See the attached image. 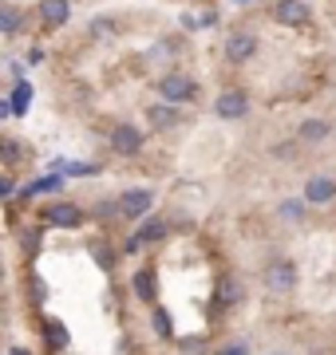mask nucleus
<instances>
[{"label": "nucleus", "mask_w": 336, "mask_h": 355, "mask_svg": "<svg viewBox=\"0 0 336 355\" xmlns=\"http://www.w3.org/2000/svg\"><path fill=\"white\" fill-rule=\"evenodd\" d=\"M261 277H265V288H269V292H293V288H297V265H293V261H285V257L269 261Z\"/></svg>", "instance_id": "nucleus-1"}, {"label": "nucleus", "mask_w": 336, "mask_h": 355, "mask_svg": "<svg viewBox=\"0 0 336 355\" xmlns=\"http://www.w3.org/2000/svg\"><path fill=\"white\" fill-rule=\"evenodd\" d=\"M158 95L167 103H190L198 95V83L190 76H182V71H170V76L158 79Z\"/></svg>", "instance_id": "nucleus-2"}, {"label": "nucleus", "mask_w": 336, "mask_h": 355, "mask_svg": "<svg viewBox=\"0 0 336 355\" xmlns=\"http://www.w3.org/2000/svg\"><path fill=\"white\" fill-rule=\"evenodd\" d=\"M273 20L285 24V28H305L312 20V12H309L305 0H277V4H273Z\"/></svg>", "instance_id": "nucleus-3"}, {"label": "nucleus", "mask_w": 336, "mask_h": 355, "mask_svg": "<svg viewBox=\"0 0 336 355\" xmlns=\"http://www.w3.org/2000/svg\"><path fill=\"white\" fill-rule=\"evenodd\" d=\"M258 55V36L253 32H230L226 36V60L230 64H246Z\"/></svg>", "instance_id": "nucleus-4"}, {"label": "nucleus", "mask_w": 336, "mask_h": 355, "mask_svg": "<svg viewBox=\"0 0 336 355\" xmlns=\"http://www.w3.org/2000/svg\"><path fill=\"white\" fill-rule=\"evenodd\" d=\"M151 205H155V193L151 190H127L119 198V214L131 217V221H142V217L151 214Z\"/></svg>", "instance_id": "nucleus-5"}, {"label": "nucleus", "mask_w": 336, "mask_h": 355, "mask_svg": "<svg viewBox=\"0 0 336 355\" xmlns=\"http://www.w3.org/2000/svg\"><path fill=\"white\" fill-rule=\"evenodd\" d=\"M111 150L123 154V158H131V154L142 150V130L131 127V123H119L115 130H111Z\"/></svg>", "instance_id": "nucleus-6"}, {"label": "nucleus", "mask_w": 336, "mask_h": 355, "mask_svg": "<svg viewBox=\"0 0 336 355\" xmlns=\"http://www.w3.org/2000/svg\"><path fill=\"white\" fill-rule=\"evenodd\" d=\"M214 111H218V119H246L249 114V99H246V91H221L218 103H214Z\"/></svg>", "instance_id": "nucleus-7"}, {"label": "nucleus", "mask_w": 336, "mask_h": 355, "mask_svg": "<svg viewBox=\"0 0 336 355\" xmlns=\"http://www.w3.org/2000/svg\"><path fill=\"white\" fill-rule=\"evenodd\" d=\"M44 221H48V225L72 229V225H79V221H83V209H79V205H72V202H52L48 209H44Z\"/></svg>", "instance_id": "nucleus-8"}, {"label": "nucleus", "mask_w": 336, "mask_h": 355, "mask_svg": "<svg viewBox=\"0 0 336 355\" xmlns=\"http://www.w3.org/2000/svg\"><path fill=\"white\" fill-rule=\"evenodd\" d=\"M67 16H72V4L67 0H40V20H44V28H64Z\"/></svg>", "instance_id": "nucleus-9"}, {"label": "nucleus", "mask_w": 336, "mask_h": 355, "mask_svg": "<svg viewBox=\"0 0 336 355\" xmlns=\"http://www.w3.org/2000/svg\"><path fill=\"white\" fill-rule=\"evenodd\" d=\"M167 237V221H158V217H151V221H142L139 233L127 241V249L135 253V249H142V245H151V241H162Z\"/></svg>", "instance_id": "nucleus-10"}, {"label": "nucleus", "mask_w": 336, "mask_h": 355, "mask_svg": "<svg viewBox=\"0 0 336 355\" xmlns=\"http://www.w3.org/2000/svg\"><path fill=\"white\" fill-rule=\"evenodd\" d=\"M305 198L317 202V205L333 202V198H336V182H333V178H309V182H305Z\"/></svg>", "instance_id": "nucleus-11"}, {"label": "nucleus", "mask_w": 336, "mask_h": 355, "mask_svg": "<svg viewBox=\"0 0 336 355\" xmlns=\"http://www.w3.org/2000/svg\"><path fill=\"white\" fill-rule=\"evenodd\" d=\"M24 28V8L16 4H0V36H16Z\"/></svg>", "instance_id": "nucleus-12"}, {"label": "nucleus", "mask_w": 336, "mask_h": 355, "mask_svg": "<svg viewBox=\"0 0 336 355\" xmlns=\"http://www.w3.org/2000/svg\"><path fill=\"white\" fill-rule=\"evenodd\" d=\"M135 296H139V300H146V304H155L158 280H155V272H151V268H139V272H135Z\"/></svg>", "instance_id": "nucleus-13"}, {"label": "nucleus", "mask_w": 336, "mask_h": 355, "mask_svg": "<svg viewBox=\"0 0 336 355\" xmlns=\"http://www.w3.org/2000/svg\"><path fill=\"white\" fill-rule=\"evenodd\" d=\"M297 135H301V142H324L333 135V123H324V119H305Z\"/></svg>", "instance_id": "nucleus-14"}, {"label": "nucleus", "mask_w": 336, "mask_h": 355, "mask_svg": "<svg viewBox=\"0 0 336 355\" xmlns=\"http://www.w3.org/2000/svg\"><path fill=\"white\" fill-rule=\"evenodd\" d=\"M44 343H48V352H64L67 347V328L60 320H48L44 324Z\"/></svg>", "instance_id": "nucleus-15"}, {"label": "nucleus", "mask_w": 336, "mask_h": 355, "mask_svg": "<svg viewBox=\"0 0 336 355\" xmlns=\"http://www.w3.org/2000/svg\"><path fill=\"white\" fill-rule=\"evenodd\" d=\"M146 119H151L158 130H167V127H174V123H178V111H174L170 103H162V107H151V111H146Z\"/></svg>", "instance_id": "nucleus-16"}, {"label": "nucleus", "mask_w": 336, "mask_h": 355, "mask_svg": "<svg viewBox=\"0 0 336 355\" xmlns=\"http://www.w3.org/2000/svg\"><path fill=\"white\" fill-rule=\"evenodd\" d=\"M218 300L221 304H237V300H242V284H237L233 277H226L221 280V288H218Z\"/></svg>", "instance_id": "nucleus-17"}, {"label": "nucleus", "mask_w": 336, "mask_h": 355, "mask_svg": "<svg viewBox=\"0 0 336 355\" xmlns=\"http://www.w3.org/2000/svg\"><path fill=\"white\" fill-rule=\"evenodd\" d=\"M60 186H64V182H60V178L56 174H48V178H36V182H32V186H28L24 190V198H32V193H48V190H60Z\"/></svg>", "instance_id": "nucleus-18"}, {"label": "nucleus", "mask_w": 336, "mask_h": 355, "mask_svg": "<svg viewBox=\"0 0 336 355\" xmlns=\"http://www.w3.org/2000/svg\"><path fill=\"white\" fill-rule=\"evenodd\" d=\"M28 103H32V87H28L24 79H20V83H16V91H12V111H16V114H24V111H28Z\"/></svg>", "instance_id": "nucleus-19"}, {"label": "nucleus", "mask_w": 336, "mask_h": 355, "mask_svg": "<svg viewBox=\"0 0 336 355\" xmlns=\"http://www.w3.org/2000/svg\"><path fill=\"white\" fill-rule=\"evenodd\" d=\"M115 32H119V24L111 16H95L91 20V36H115Z\"/></svg>", "instance_id": "nucleus-20"}, {"label": "nucleus", "mask_w": 336, "mask_h": 355, "mask_svg": "<svg viewBox=\"0 0 336 355\" xmlns=\"http://www.w3.org/2000/svg\"><path fill=\"white\" fill-rule=\"evenodd\" d=\"M0 158H4V162H16V158H24V146L16 139H4L0 142Z\"/></svg>", "instance_id": "nucleus-21"}, {"label": "nucleus", "mask_w": 336, "mask_h": 355, "mask_svg": "<svg viewBox=\"0 0 336 355\" xmlns=\"http://www.w3.org/2000/svg\"><path fill=\"white\" fill-rule=\"evenodd\" d=\"M301 209H305L301 202H281V217H285V221H297Z\"/></svg>", "instance_id": "nucleus-22"}, {"label": "nucleus", "mask_w": 336, "mask_h": 355, "mask_svg": "<svg viewBox=\"0 0 336 355\" xmlns=\"http://www.w3.org/2000/svg\"><path fill=\"white\" fill-rule=\"evenodd\" d=\"M155 331H158V336H170V316L162 312V308L155 312Z\"/></svg>", "instance_id": "nucleus-23"}, {"label": "nucleus", "mask_w": 336, "mask_h": 355, "mask_svg": "<svg viewBox=\"0 0 336 355\" xmlns=\"http://www.w3.org/2000/svg\"><path fill=\"white\" fill-rule=\"evenodd\" d=\"M40 233H32V229H28V233H24V249H28V253H36V249H40Z\"/></svg>", "instance_id": "nucleus-24"}, {"label": "nucleus", "mask_w": 336, "mask_h": 355, "mask_svg": "<svg viewBox=\"0 0 336 355\" xmlns=\"http://www.w3.org/2000/svg\"><path fill=\"white\" fill-rule=\"evenodd\" d=\"M218 355H246V343H233V347H226V352H218Z\"/></svg>", "instance_id": "nucleus-25"}, {"label": "nucleus", "mask_w": 336, "mask_h": 355, "mask_svg": "<svg viewBox=\"0 0 336 355\" xmlns=\"http://www.w3.org/2000/svg\"><path fill=\"white\" fill-rule=\"evenodd\" d=\"M12 190H16L12 182H8V178H0V198H8V193H12Z\"/></svg>", "instance_id": "nucleus-26"}, {"label": "nucleus", "mask_w": 336, "mask_h": 355, "mask_svg": "<svg viewBox=\"0 0 336 355\" xmlns=\"http://www.w3.org/2000/svg\"><path fill=\"white\" fill-rule=\"evenodd\" d=\"M182 352L186 355H202V343H182Z\"/></svg>", "instance_id": "nucleus-27"}, {"label": "nucleus", "mask_w": 336, "mask_h": 355, "mask_svg": "<svg viewBox=\"0 0 336 355\" xmlns=\"http://www.w3.org/2000/svg\"><path fill=\"white\" fill-rule=\"evenodd\" d=\"M230 4H237V8H246V4H253V0H230Z\"/></svg>", "instance_id": "nucleus-28"}, {"label": "nucleus", "mask_w": 336, "mask_h": 355, "mask_svg": "<svg viewBox=\"0 0 336 355\" xmlns=\"http://www.w3.org/2000/svg\"><path fill=\"white\" fill-rule=\"evenodd\" d=\"M8 355H32V352H24V347H12V352H8Z\"/></svg>", "instance_id": "nucleus-29"}, {"label": "nucleus", "mask_w": 336, "mask_h": 355, "mask_svg": "<svg viewBox=\"0 0 336 355\" xmlns=\"http://www.w3.org/2000/svg\"><path fill=\"white\" fill-rule=\"evenodd\" d=\"M273 355H285V352H273Z\"/></svg>", "instance_id": "nucleus-30"}, {"label": "nucleus", "mask_w": 336, "mask_h": 355, "mask_svg": "<svg viewBox=\"0 0 336 355\" xmlns=\"http://www.w3.org/2000/svg\"><path fill=\"white\" fill-rule=\"evenodd\" d=\"M0 280H4V272H0Z\"/></svg>", "instance_id": "nucleus-31"}]
</instances>
